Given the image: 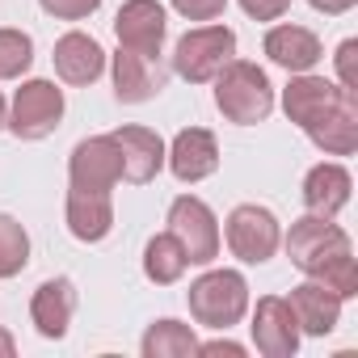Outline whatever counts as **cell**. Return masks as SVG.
Listing matches in <instances>:
<instances>
[{
	"label": "cell",
	"mask_w": 358,
	"mask_h": 358,
	"mask_svg": "<svg viewBox=\"0 0 358 358\" xmlns=\"http://www.w3.org/2000/svg\"><path fill=\"white\" fill-rule=\"evenodd\" d=\"M68 182H72V190H101V194H110L122 182V152H118L114 135H89L72 148Z\"/></svg>",
	"instance_id": "ba28073f"
},
{
	"label": "cell",
	"mask_w": 358,
	"mask_h": 358,
	"mask_svg": "<svg viewBox=\"0 0 358 358\" xmlns=\"http://www.w3.org/2000/svg\"><path fill=\"white\" fill-rule=\"evenodd\" d=\"M110 76H114V97L122 106L152 101L169 85L164 59L160 55H148V51H131V47H118V55L110 59Z\"/></svg>",
	"instance_id": "30bf717a"
},
{
	"label": "cell",
	"mask_w": 358,
	"mask_h": 358,
	"mask_svg": "<svg viewBox=\"0 0 358 358\" xmlns=\"http://www.w3.org/2000/svg\"><path fill=\"white\" fill-rule=\"evenodd\" d=\"M17 354V341H13V333H5L0 329V358H13Z\"/></svg>",
	"instance_id": "1f68e13d"
},
{
	"label": "cell",
	"mask_w": 358,
	"mask_h": 358,
	"mask_svg": "<svg viewBox=\"0 0 358 358\" xmlns=\"http://www.w3.org/2000/svg\"><path fill=\"white\" fill-rule=\"evenodd\" d=\"M169 5L182 13L186 22H215V17H224L228 0H169Z\"/></svg>",
	"instance_id": "4316f807"
},
{
	"label": "cell",
	"mask_w": 358,
	"mask_h": 358,
	"mask_svg": "<svg viewBox=\"0 0 358 358\" xmlns=\"http://www.w3.org/2000/svg\"><path fill=\"white\" fill-rule=\"evenodd\" d=\"M249 333H253L257 354H266V358H295L299 337H303L299 320H295V312H291V303L282 295H262L257 299Z\"/></svg>",
	"instance_id": "8fae6325"
},
{
	"label": "cell",
	"mask_w": 358,
	"mask_h": 358,
	"mask_svg": "<svg viewBox=\"0 0 358 358\" xmlns=\"http://www.w3.org/2000/svg\"><path fill=\"white\" fill-rule=\"evenodd\" d=\"M308 5L316 9V13H324V17H341V13H350L358 0H308Z\"/></svg>",
	"instance_id": "4dcf8cb0"
},
{
	"label": "cell",
	"mask_w": 358,
	"mask_h": 358,
	"mask_svg": "<svg viewBox=\"0 0 358 358\" xmlns=\"http://www.w3.org/2000/svg\"><path fill=\"white\" fill-rule=\"evenodd\" d=\"M43 13L55 17V22H85L89 13L101 9V0H38Z\"/></svg>",
	"instance_id": "484cf974"
},
{
	"label": "cell",
	"mask_w": 358,
	"mask_h": 358,
	"mask_svg": "<svg viewBox=\"0 0 358 358\" xmlns=\"http://www.w3.org/2000/svg\"><path fill=\"white\" fill-rule=\"evenodd\" d=\"M26 266H30V232L13 215H0V278H17Z\"/></svg>",
	"instance_id": "cb8c5ba5"
},
{
	"label": "cell",
	"mask_w": 358,
	"mask_h": 358,
	"mask_svg": "<svg viewBox=\"0 0 358 358\" xmlns=\"http://www.w3.org/2000/svg\"><path fill=\"white\" fill-rule=\"evenodd\" d=\"M139 350H143V358H190V354H199V337H194L190 324L164 316V320L148 324Z\"/></svg>",
	"instance_id": "7402d4cb"
},
{
	"label": "cell",
	"mask_w": 358,
	"mask_h": 358,
	"mask_svg": "<svg viewBox=\"0 0 358 358\" xmlns=\"http://www.w3.org/2000/svg\"><path fill=\"white\" fill-rule=\"evenodd\" d=\"M308 139L324 152V156H350L358 148V93H345L341 106L316 127L308 131Z\"/></svg>",
	"instance_id": "44dd1931"
},
{
	"label": "cell",
	"mask_w": 358,
	"mask_h": 358,
	"mask_svg": "<svg viewBox=\"0 0 358 358\" xmlns=\"http://www.w3.org/2000/svg\"><path fill=\"white\" fill-rule=\"evenodd\" d=\"M345 93H354V89H341V85H333V80H324V76H312V72H295L291 85L282 89V110H287V118L308 135V131H316V127L341 106Z\"/></svg>",
	"instance_id": "9c48e42d"
},
{
	"label": "cell",
	"mask_w": 358,
	"mask_h": 358,
	"mask_svg": "<svg viewBox=\"0 0 358 358\" xmlns=\"http://www.w3.org/2000/svg\"><path fill=\"white\" fill-rule=\"evenodd\" d=\"M333 59H337V85L358 93V64H354V59H358V38H345Z\"/></svg>",
	"instance_id": "83f0119b"
},
{
	"label": "cell",
	"mask_w": 358,
	"mask_h": 358,
	"mask_svg": "<svg viewBox=\"0 0 358 358\" xmlns=\"http://www.w3.org/2000/svg\"><path fill=\"white\" fill-rule=\"evenodd\" d=\"M34 64V38L26 30H0V80H22Z\"/></svg>",
	"instance_id": "d4e9b609"
},
{
	"label": "cell",
	"mask_w": 358,
	"mask_h": 358,
	"mask_svg": "<svg viewBox=\"0 0 358 358\" xmlns=\"http://www.w3.org/2000/svg\"><path fill=\"white\" fill-rule=\"evenodd\" d=\"M350 190H354L350 169L337 164V160H320V164H312L308 177H303V207H308L312 215H329V220H333L337 211L350 207Z\"/></svg>",
	"instance_id": "ac0fdd59"
},
{
	"label": "cell",
	"mask_w": 358,
	"mask_h": 358,
	"mask_svg": "<svg viewBox=\"0 0 358 358\" xmlns=\"http://www.w3.org/2000/svg\"><path fill=\"white\" fill-rule=\"evenodd\" d=\"M241 9H245L253 22H278V17L291 9V0H241Z\"/></svg>",
	"instance_id": "f1b7e54d"
},
{
	"label": "cell",
	"mask_w": 358,
	"mask_h": 358,
	"mask_svg": "<svg viewBox=\"0 0 358 358\" xmlns=\"http://www.w3.org/2000/svg\"><path fill=\"white\" fill-rule=\"evenodd\" d=\"M72 316H76V282H72V278H47V282L34 291V299H30V320H34V329H38L43 337H51V341H59V337L68 333Z\"/></svg>",
	"instance_id": "d6986e66"
},
{
	"label": "cell",
	"mask_w": 358,
	"mask_h": 358,
	"mask_svg": "<svg viewBox=\"0 0 358 358\" xmlns=\"http://www.w3.org/2000/svg\"><path fill=\"white\" fill-rule=\"evenodd\" d=\"M282 245H287L291 266H295L299 274H308V278H324L337 262L354 257L350 236H345L329 215H312V211L291 224V232L282 236Z\"/></svg>",
	"instance_id": "7a4b0ae2"
},
{
	"label": "cell",
	"mask_w": 358,
	"mask_h": 358,
	"mask_svg": "<svg viewBox=\"0 0 358 358\" xmlns=\"http://www.w3.org/2000/svg\"><path fill=\"white\" fill-rule=\"evenodd\" d=\"M164 30H169V22H164V5H160V0H127V5L114 13L118 47L160 55V47H164Z\"/></svg>",
	"instance_id": "4fadbf2b"
},
{
	"label": "cell",
	"mask_w": 358,
	"mask_h": 358,
	"mask_svg": "<svg viewBox=\"0 0 358 358\" xmlns=\"http://www.w3.org/2000/svg\"><path fill=\"white\" fill-rule=\"evenodd\" d=\"M164 224L177 236V245L186 249L190 266H211L220 257V220H215V211L203 199H194V194L173 199Z\"/></svg>",
	"instance_id": "8992f818"
},
{
	"label": "cell",
	"mask_w": 358,
	"mask_h": 358,
	"mask_svg": "<svg viewBox=\"0 0 358 358\" xmlns=\"http://www.w3.org/2000/svg\"><path fill=\"white\" fill-rule=\"evenodd\" d=\"M51 59H55V76H59L64 85H76V89L93 85V80L106 72V51H101V43H97L93 34H85V30L64 34V38L55 43V51H51Z\"/></svg>",
	"instance_id": "5bb4252c"
},
{
	"label": "cell",
	"mask_w": 358,
	"mask_h": 358,
	"mask_svg": "<svg viewBox=\"0 0 358 358\" xmlns=\"http://www.w3.org/2000/svg\"><path fill=\"white\" fill-rule=\"evenodd\" d=\"M59 122H64V89H55V80H26L13 93L5 127L17 139H47Z\"/></svg>",
	"instance_id": "52a82bcc"
},
{
	"label": "cell",
	"mask_w": 358,
	"mask_h": 358,
	"mask_svg": "<svg viewBox=\"0 0 358 358\" xmlns=\"http://www.w3.org/2000/svg\"><path fill=\"white\" fill-rule=\"evenodd\" d=\"M199 354H228V358H245V345L220 337V341H199Z\"/></svg>",
	"instance_id": "f546056e"
},
{
	"label": "cell",
	"mask_w": 358,
	"mask_h": 358,
	"mask_svg": "<svg viewBox=\"0 0 358 358\" xmlns=\"http://www.w3.org/2000/svg\"><path fill=\"white\" fill-rule=\"evenodd\" d=\"M262 51L270 55V64L287 68L291 76H295V72H312V68L320 64V55H324L320 38H316L308 26H295V22L270 26V30H266V43H262Z\"/></svg>",
	"instance_id": "e0dca14e"
},
{
	"label": "cell",
	"mask_w": 358,
	"mask_h": 358,
	"mask_svg": "<svg viewBox=\"0 0 358 358\" xmlns=\"http://www.w3.org/2000/svg\"><path fill=\"white\" fill-rule=\"evenodd\" d=\"M190 316L203 329H232L249 312V282L241 270H207L186 291Z\"/></svg>",
	"instance_id": "3957f363"
},
{
	"label": "cell",
	"mask_w": 358,
	"mask_h": 358,
	"mask_svg": "<svg viewBox=\"0 0 358 358\" xmlns=\"http://www.w3.org/2000/svg\"><path fill=\"white\" fill-rule=\"evenodd\" d=\"M224 241L232 249L236 262L245 266H262L278 253L282 245V224L270 207H257V203H241L232 215H228V228H224Z\"/></svg>",
	"instance_id": "5b68a950"
},
{
	"label": "cell",
	"mask_w": 358,
	"mask_h": 358,
	"mask_svg": "<svg viewBox=\"0 0 358 358\" xmlns=\"http://www.w3.org/2000/svg\"><path fill=\"white\" fill-rule=\"evenodd\" d=\"M236 55V34L228 26H199L186 30L173 47V72L190 85H211L215 72Z\"/></svg>",
	"instance_id": "277c9868"
},
{
	"label": "cell",
	"mask_w": 358,
	"mask_h": 358,
	"mask_svg": "<svg viewBox=\"0 0 358 358\" xmlns=\"http://www.w3.org/2000/svg\"><path fill=\"white\" fill-rule=\"evenodd\" d=\"M287 303H291V312H295V320H299V333H308V337H324V333L337 329V320H341V303H345V299H341L337 291H329L320 278H308V282L291 287Z\"/></svg>",
	"instance_id": "9a60e30c"
},
{
	"label": "cell",
	"mask_w": 358,
	"mask_h": 358,
	"mask_svg": "<svg viewBox=\"0 0 358 358\" xmlns=\"http://www.w3.org/2000/svg\"><path fill=\"white\" fill-rule=\"evenodd\" d=\"M5 118H9V106H5V97H0V131H5Z\"/></svg>",
	"instance_id": "d6a6232c"
},
{
	"label": "cell",
	"mask_w": 358,
	"mask_h": 358,
	"mask_svg": "<svg viewBox=\"0 0 358 358\" xmlns=\"http://www.w3.org/2000/svg\"><path fill=\"white\" fill-rule=\"evenodd\" d=\"M186 266H190V257H186L182 245H177L173 232H160V236H152V241L143 245V274H148L156 287H173L177 278L186 274Z\"/></svg>",
	"instance_id": "603a6c76"
},
{
	"label": "cell",
	"mask_w": 358,
	"mask_h": 358,
	"mask_svg": "<svg viewBox=\"0 0 358 358\" xmlns=\"http://www.w3.org/2000/svg\"><path fill=\"white\" fill-rule=\"evenodd\" d=\"M215 110L236 127H257L274 114V85L253 59H228L215 72Z\"/></svg>",
	"instance_id": "6da1fadb"
},
{
	"label": "cell",
	"mask_w": 358,
	"mask_h": 358,
	"mask_svg": "<svg viewBox=\"0 0 358 358\" xmlns=\"http://www.w3.org/2000/svg\"><path fill=\"white\" fill-rule=\"evenodd\" d=\"M114 143L122 152V177L135 186L156 182V173L164 169V139L152 127H118Z\"/></svg>",
	"instance_id": "2e32d148"
},
{
	"label": "cell",
	"mask_w": 358,
	"mask_h": 358,
	"mask_svg": "<svg viewBox=\"0 0 358 358\" xmlns=\"http://www.w3.org/2000/svg\"><path fill=\"white\" fill-rule=\"evenodd\" d=\"M164 164L173 169V177L182 186H194V182H207V177L220 169V143L207 127H186L177 131L173 143L164 148Z\"/></svg>",
	"instance_id": "7c38bea8"
},
{
	"label": "cell",
	"mask_w": 358,
	"mask_h": 358,
	"mask_svg": "<svg viewBox=\"0 0 358 358\" xmlns=\"http://www.w3.org/2000/svg\"><path fill=\"white\" fill-rule=\"evenodd\" d=\"M64 220H68V232L85 245H97L110 236L114 228V203L110 194L101 190H68V203H64Z\"/></svg>",
	"instance_id": "ffe728a7"
}]
</instances>
